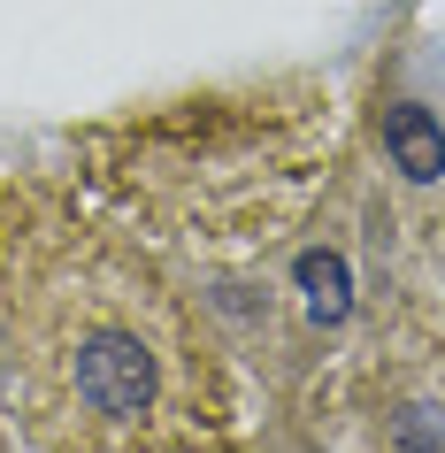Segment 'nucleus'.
Instances as JSON below:
<instances>
[{
  "mask_svg": "<svg viewBox=\"0 0 445 453\" xmlns=\"http://www.w3.org/2000/svg\"><path fill=\"white\" fill-rule=\"evenodd\" d=\"M384 154H392L399 177H415V185H438L445 177V131L430 108H415V100H399L392 116H384Z\"/></svg>",
  "mask_w": 445,
  "mask_h": 453,
  "instance_id": "f03ea898",
  "label": "nucleus"
},
{
  "mask_svg": "<svg viewBox=\"0 0 445 453\" xmlns=\"http://www.w3.org/2000/svg\"><path fill=\"white\" fill-rule=\"evenodd\" d=\"M77 392H85V407H100V415H139L146 400H154V354H146L139 338L123 331H100L77 346Z\"/></svg>",
  "mask_w": 445,
  "mask_h": 453,
  "instance_id": "f257e3e1",
  "label": "nucleus"
},
{
  "mask_svg": "<svg viewBox=\"0 0 445 453\" xmlns=\"http://www.w3.org/2000/svg\"><path fill=\"white\" fill-rule=\"evenodd\" d=\"M399 446L445 453V415H438V407H407V415H399Z\"/></svg>",
  "mask_w": 445,
  "mask_h": 453,
  "instance_id": "20e7f679",
  "label": "nucleus"
},
{
  "mask_svg": "<svg viewBox=\"0 0 445 453\" xmlns=\"http://www.w3.org/2000/svg\"><path fill=\"white\" fill-rule=\"evenodd\" d=\"M292 277H300L307 315H315V323H346V308H353V277H346V262H338L330 246H307L300 262H292Z\"/></svg>",
  "mask_w": 445,
  "mask_h": 453,
  "instance_id": "7ed1b4c3",
  "label": "nucleus"
}]
</instances>
